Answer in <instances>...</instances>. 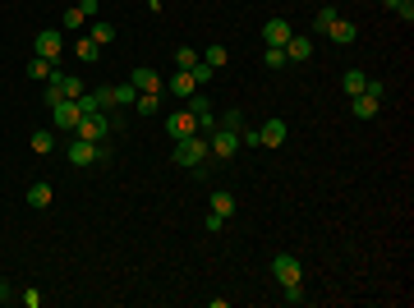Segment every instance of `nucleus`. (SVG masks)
<instances>
[{"instance_id": "nucleus-1", "label": "nucleus", "mask_w": 414, "mask_h": 308, "mask_svg": "<svg viewBox=\"0 0 414 308\" xmlns=\"http://www.w3.org/2000/svg\"><path fill=\"white\" fill-rule=\"evenodd\" d=\"M175 166H185V170H198V166L207 161V138H198V133H189V138H180L171 152Z\"/></svg>"}, {"instance_id": "nucleus-2", "label": "nucleus", "mask_w": 414, "mask_h": 308, "mask_svg": "<svg viewBox=\"0 0 414 308\" xmlns=\"http://www.w3.org/2000/svg\"><path fill=\"white\" fill-rule=\"evenodd\" d=\"M74 133H78V138H87V143H101V138L110 133V115H106V110H87V115H78Z\"/></svg>"}, {"instance_id": "nucleus-3", "label": "nucleus", "mask_w": 414, "mask_h": 308, "mask_svg": "<svg viewBox=\"0 0 414 308\" xmlns=\"http://www.w3.org/2000/svg\"><path fill=\"white\" fill-rule=\"evenodd\" d=\"M78 101H69V97H60V101H51V129L55 133H74V124H78Z\"/></svg>"}, {"instance_id": "nucleus-4", "label": "nucleus", "mask_w": 414, "mask_h": 308, "mask_svg": "<svg viewBox=\"0 0 414 308\" xmlns=\"http://www.w3.org/2000/svg\"><path fill=\"white\" fill-rule=\"evenodd\" d=\"M272 276H276V286H299L304 281V267H299V258H290V254H276L272 258Z\"/></svg>"}, {"instance_id": "nucleus-5", "label": "nucleus", "mask_w": 414, "mask_h": 308, "mask_svg": "<svg viewBox=\"0 0 414 308\" xmlns=\"http://www.w3.org/2000/svg\"><path fill=\"white\" fill-rule=\"evenodd\" d=\"M65 152H69V166H78V170H83V166H97L106 147H101V143H87V138H69Z\"/></svg>"}, {"instance_id": "nucleus-6", "label": "nucleus", "mask_w": 414, "mask_h": 308, "mask_svg": "<svg viewBox=\"0 0 414 308\" xmlns=\"http://www.w3.org/2000/svg\"><path fill=\"white\" fill-rule=\"evenodd\" d=\"M240 147H244V143H240V133H235V129H212V138H207V152L221 156V161H230Z\"/></svg>"}, {"instance_id": "nucleus-7", "label": "nucleus", "mask_w": 414, "mask_h": 308, "mask_svg": "<svg viewBox=\"0 0 414 308\" xmlns=\"http://www.w3.org/2000/svg\"><path fill=\"white\" fill-rule=\"evenodd\" d=\"M166 133H171L175 143H180V138H189V133H198V120H194V110H189V106L171 110V115H166Z\"/></svg>"}, {"instance_id": "nucleus-8", "label": "nucleus", "mask_w": 414, "mask_h": 308, "mask_svg": "<svg viewBox=\"0 0 414 308\" xmlns=\"http://www.w3.org/2000/svg\"><path fill=\"white\" fill-rule=\"evenodd\" d=\"M162 92H171L175 101H189V97L198 92V83H194V74H189V69H180V74L166 78V88H162Z\"/></svg>"}, {"instance_id": "nucleus-9", "label": "nucleus", "mask_w": 414, "mask_h": 308, "mask_svg": "<svg viewBox=\"0 0 414 308\" xmlns=\"http://www.w3.org/2000/svg\"><path fill=\"white\" fill-rule=\"evenodd\" d=\"M281 51H285V60H290V65H304V60H313V37H299V33H294Z\"/></svg>"}, {"instance_id": "nucleus-10", "label": "nucleus", "mask_w": 414, "mask_h": 308, "mask_svg": "<svg viewBox=\"0 0 414 308\" xmlns=\"http://www.w3.org/2000/svg\"><path fill=\"white\" fill-rule=\"evenodd\" d=\"M290 37H294V28L285 19H267V23H262V42H267V46H285Z\"/></svg>"}, {"instance_id": "nucleus-11", "label": "nucleus", "mask_w": 414, "mask_h": 308, "mask_svg": "<svg viewBox=\"0 0 414 308\" xmlns=\"http://www.w3.org/2000/svg\"><path fill=\"white\" fill-rule=\"evenodd\" d=\"M60 51H65V37L55 33V28L37 33V55H42V60H60Z\"/></svg>"}, {"instance_id": "nucleus-12", "label": "nucleus", "mask_w": 414, "mask_h": 308, "mask_svg": "<svg viewBox=\"0 0 414 308\" xmlns=\"http://www.w3.org/2000/svg\"><path fill=\"white\" fill-rule=\"evenodd\" d=\"M285 133H290V129H285V120H267V124L258 129V143H262V147H281Z\"/></svg>"}, {"instance_id": "nucleus-13", "label": "nucleus", "mask_w": 414, "mask_h": 308, "mask_svg": "<svg viewBox=\"0 0 414 308\" xmlns=\"http://www.w3.org/2000/svg\"><path fill=\"white\" fill-rule=\"evenodd\" d=\"M51 88L60 92V97L78 101V97H83V78H78V74H55V83H51Z\"/></svg>"}, {"instance_id": "nucleus-14", "label": "nucleus", "mask_w": 414, "mask_h": 308, "mask_svg": "<svg viewBox=\"0 0 414 308\" xmlns=\"http://www.w3.org/2000/svg\"><path fill=\"white\" fill-rule=\"evenodd\" d=\"M55 74H60V69H55V60H42V55H33V60H28V78H37V83H55Z\"/></svg>"}, {"instance_id": "nucleus-15", "label": "nucleus", "mask_w": 414, "mask_h": 308, "mask_svg": "<svg viewBox=\"0 0 414 308\" xmlns=\"http://www.w3.org/2000/svg\"><path fill=\"white\" fill-rule=\"evenodd\" d=\"M378 106H382V101H373L369 92L350 97V115H355V120H373V115H378Z\"/></svg>"}, {"instance_id": "nucleus-16", "label": "nucleus", "mask_w": 414, "mask_h": 308, "mask_svg": "<svg viewBox=\"0 0 414 308\" xmlns=\"http://www.w3.org/2000/svg\"><path fill=\"white\" fill-rule=\"evenodd\" d=\"M129 83H134L138 92H162V88H166V83H162V74H152V69H134V74H129Z\"/></svg>"}, {"instance_id": "nucleus-17", "label": "nucleus", "mask_w": 414, "mask_h": 308, "mask_svg": "<svg viewBox=\"0 0 414 308\" xmlns=\"http://www.w3.org/2000/svg\"><path fill=\"white\" fill-rule=\"evenodd\" d=\"M327 37H331V42H336V46H350V42H355V37H359V28H355V23H350V19H336V23H331V28H327Z\"/></svg>"}, {"instance_id": "nucleus-18", "label": "nucleus", "mask_w": 414, "mask_h": 308, "mask_svg": "<svg viewBox=\"0 0 414 308\" xmlns=\"http://www.w3.org/2000/svg\"><path fill=\"white\" fill-rule=\"evenodd\" d=\"M212 212H217L221 221H230V217H235V193H226V189H217V193H212Z\"/></svg>"}, {"instance_id": "nucleus-19", "label": "nucleus", "mask_w": 414, "mask_h": 308, "mask_svg": "<svg viewBox=\"0 0 414 308\" xmlns=\"http://www.w3.org/2000/svg\"><path fill=\"white\" fill-rule=\"evenodd\" d=\"M74 55H78V60H83V65H92V60H97V55H101V46L92 42V37H74Z\"/></svg>"}, {"instance_id": "nucleus-20", "label": "nucleus", "mask_w": 414, "mask_h": 308, "mask_svg": "<svg viewBox=\"0 0 414 308\" xmlns=\"http://www.w3.org/2000/svg\"><path fill=\"white\" fill-rule=\"evenodd\" d=\"M364 83H369V74H364V69H345V78H341V88H345L350 97H359Z\"/></svg>"}, {"instance_id": "nucleus-21", "label": "nucleus", "mask_w": 414, "mask_h": 308, "mask_svg": "<svg viewBox=\"0 0 414 308\" xmlns=\"http://www.w3.org/2000/svg\"><path fill=\"white\" fill-rule=\"evenodd\" d=\"M51 198H55L51 184H33L28 189V207H51Z\"/></svg>"}, {"instance_id": "nucleus-22", "label": "nucleus", "mask_w": 414, "mask_h": 308, "mask_svg": "<svg viewBox=\"0 0 414 308\" xmlns=\"http://www.w3.org/2000/svg\"><path fill=\"white\" fill-rule=\"evenodd\" d=\"M65 28H69L74 37L87 28V14H83V5H69V10H65Z\"/></svg>"}, {"instance_id": "nucleus-23", "label": "nucleus", "mask_w": 414, "mask_h": 308, "mask_svg": "<svg viewBox=\"0 0 414 308\" xmlns=\"http://www.w3.org/2000/svg\"><path fill=\"white\" fill-rule=\"evenodd\" d=\"M110 97H115V106H134V101H138V88H134V83H115Z\"/></svg>"}, {"instance_id": "nucleus-24", "label": "nucleus", "mask_w": 414, "mask_h": 308, "mask_svg": "<svg viewBox=\"0 0 414 308\" xmlns=\"http://www.w3.org/2000/svg\"><path fill=\"white\" fill-rule=\"evenodd\" d=\"M51 147H55V129H37V133H33V152L46 156Z\"/></svg>"}, {"instance_id": "nucleus-25", "label": "nucleus", "mask_w": 414, "mask_h": 308, "mask_svg": "<svg viewBox=\"0 0 414 308\" xmlns=\"http://www.w3.org/2000/svg\"><path fill=\"white\" fill-rule=\"evenodd\" d=\"M203 60H207V65H212V69L221 74V69H226V60H230V51H226V46H207V51H203Z\"/></svg>"}, {"instance_id": "nucleus-26", "label": "nucleus", "mask_w": 414, "mask_h": 308, "mask_svg": "<svg viewBox=\"0 0 414 308\" xmlns=\"http://www.w3.org/2000/svg\"><path fill=\"white\" fill-rule=\"evenodd\" d=\"M134 110H143V115H152V110H162V92H138Z\"/></svg>"}, {"instance_id": "nucleus-27", "label": "nucleus", "mask_w": 414, "mask_h": 308, "mask_svg": "<svg viewBox=\"0 0 414 308\" xmlns=\"http://www.w3.org/2000/svg\"><path fill=\"white\" fill-rule=\"evenodd\" d=\"M87 37H92L97 46H110V42H115V28H110V23H92V33H87Z\"/></svg>"}, {"instance_id": "nucleus-28", "label": "nucleus", "mask_w": 414, "mask_h": 308, "mask_svg": "<svg viewBox=\"0 0 414 308\" xmlns=\"http://www.w3.org/2000/svg\"><path fill=\"white\" fill-rule=\"evenodd\" d=\"M198 60H203V55H198L194 46H180V51H175V65H180V69H194Z\"/></svg>"}, {"instance_id": "nucleus-29", "label": "nucleus", "mask_w": 414, "mask_h": 308, "mask_svg": "<svg viewBox=\"0 0 414 308\" xmlns=\"http://www.w3.org/2000/svg\"><path fill=\"white\" fill-rule=\"evenodd\" d=\"M217 129H235V133H240V129H244V110H226Z\"/></svg>"}, {"instance_id": "nucleus-30", "label": "nucleus", "mask_w": 414, "mask_h": 308, "mask_svg": "<svg viewBox=\"0 0 414 308\" xmlns=\"http://www.w3.org/2000/svg\"><path fill=\"white\" fill-rule=\"evenodd\" d=\"M189 74H194V83H198V88H203L207 78H217V69L207 65V60H198V65H194V69H189Z\"/></svg>"}, {"instance_id": "nucleus-31", "label": "nucleus", "mask_w": 414, "mask_h": 308, "mask_svg": "<svg viewBox=\"0 0 414 308\" xmlns=\"http://www.w3.org/2000/svg\"><path fill=\"white\" fill-rule=\"evenodd\" d=\"M341 19V14L336 10H317V19H313V28H317V33H327V28H331V23H336Z\"/></svg>"}, {"instance_id": "nucleus-32", "label": "nucleus", "mask_w": 414, "mask_h": 308, "mask_svg": "<svg viewBox=\"0 0 414 308\" xmlns=\"http://www.w3.org/2000/svg\"><path fill=\"white\" fill-rule=\"evenodd\" d=\"M290 60H285V51L281 46H267V69H285Z\"/></svg>"}, {"instance_id": "nucleus-33", "label": "nucleus", "mask_w": 414, "mask_h": 308, "mask_svg": "<svg viewBox=\"0 0 414 308\" xmlns=\"http://www.w3.org/2000/svg\"><path fill=\"white\" fill-rule=\"evenodd\" d=\"M364 92H369L373 101H382V97H387V83H378V78H369V83H364Z\"/></svg>"}, {"instance_id": "nucleus-34", "label": "nucleus", "mask_w": 414, "mask_h": 308, "mask_svg": "<svg viewBox=\"0 0 414 308\" xmlns=\"http://www.w3.org/2000/svg\"><path fill=\"white\" fill-rule=\"evenodd\" d=\"M396 14H401V19L410 23V19H414V0H396Z\"/></svg>"}, {"instance_id": "nucleus-35", "label": "nucleus", "mask_w": 414, "mask_h": 308, "mask_svg": "<svg viewBox=\"0 0 414 308\" xmlns=\"http://www.w3.org/2000/svg\"><path fill=\"white\" fill-rule=\"evenodd\" d=\"M382 5H387V10H396V0H382Z\"/></svg>"}]
</instances>
